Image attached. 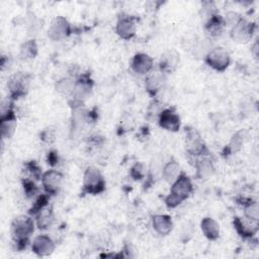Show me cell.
Instances as JSON below:
<instances>
[{
    "mask_svg": "<svg viewBox=\"0 0 259 259\" xmlns=\"http://www.w3.org/2000/svg\"><path fill=\"white\" fill-rule=\"evenodd\" d=\"M34 224L31 218L27 215L16 217L11 224L13 242L17 250H22L28 243L29 236L33 233Z\"/></svg>",
    "mask_w": 259,
    "mask_h": 259,
    "instance_id": "1",
    "label": "cell"
},
{
    "mask_svg": "<svg viewBox=\"0 0 259 259\" xmlns=\"http://www.w3.org/2000/svg\"><path fill=\"white\" fill-rule=\"evenodd\" d=\"M192 191V183L190 178L181 172L178 178L172 183L169 195L165 198L168 207H175L185 200Z\"/></svg>",
    "mask_w": 259,
    "mask_h": 259,
    "instance_id": "2",
    "label": "cell"
},
{
    "mask_svg": "<svg viewBox=\"0 0 259 259\" xmlns=\"http://www.w3.org/2000/svg\"><path fill=\"white\" fill-rule=\"evenodd\" d=\"M83 187L84 191L90 194H97L103 191L105 182L98 169L95 167H88L86 169L83 178Z\"/></svg>",
    "mask_w": 259,
    "mask_h": 259,
    "instance_id": "3",
    "label": "cell"
},
{
    "mask_svg": "<svg viewBox=\"0 0 259 259\" xmlns=\"http://www.w3.org/2000/svg\"><path fill=\"white\" fill-rule=\"evenodd\" d=\"M206 64L215 71H225L231 62L229 53L224 48H214L210 50L205 56Z\"/></svg>",
    "mask_w": 259,
    "mask_h": 259,
    "instance_id": "4",
    "label": "cell"
},
{
    "mask_svg": "<svg viewBox=\"0 0 259 259\" xmlns=\"http://www.w3.org/2000/svg\"><path fill=\"white\" fill-rule=\"evenodd\" d=\"M254 31V24L240 18V20L235 23L231 29V37L234 41L239 44H246L252 37Z\"/></svg>",
    "mask_w": 259,
    "mask_h": 259,
    "instance_id": "5",
    "label": "cell"
},
{
    "mask_svg": "<svg viewBox=\"0 0 259 259\" xmlns=\"http://www.w3.org/2000/svg\"><path fill=\"white\" fill-rule=\"evenodd\" d=\"M185 148L186 151L192 156L206 155V147L200 137V135L195 130H187L185 136Z\"/></svg>",
    "mask_w": 259,
    "mask_h": 259,
    "instance_id": "6",
    "label": "cell"
},
{
    "mask_svg": "<svg viewBox=\"0 0 259 259\" xmlns=\"http://www.w3.org/2000/svg\"><path fill=\"white\" fill-rule=\"evenodd\" d=\"M70 24L63 16H57L53 19L48 30V36L52 40H62L70 34Z\"/></svg>",
    "mask_w": 259,
    "mask_h": 259,
    "instance_id": "7",
    "label": "cell"
},
{
    "mask_svg": "<svg viewBox=\"0 0 259 259\" xmlns=\"http://www.w3.org/2000/svg\"><path fill=\"white\" fill-rule=\"evenodd\" d=\"M7 85L10 92V96L12 98H18L23 96L27 92L29 86V78L26 74L19 72L11 76Z\"/></svg>",
    "mask_w": 259,
    "mask_h": 259,
    "instance_id": "8",
    "label": "cell"
},
{
    "mask_svg": "<svg viewBox=\"0 0 259 259\" xmlns=\"http://www.w3.org/2000/svg\"><path fill=\"white\" fill-rule=\"evenodd\" d=\"M63 174L57 170H49L41 176L42 186L48 194L55 195L60 190Z\"/></svg>",
    "mask_w": 259,
    "mask_h": 259,
    "instance_id": "9",
    "label": "cell"
},
{
    "mask_svg": "<svg viewBox=\"0 0 259 259\" xmlns=\"http://www.w3.org/2000/svg\"><path fill=\"white\" fill-rule=\"evenodd\" d=\"M92 88V83L88 78H81L76 81L75 88L71 94L74 107L80 106L83 101L89 96Z\"/></svg>",
    "mask_w": 259,
    "mask_h": 259,
    "instance_id": "10",
    "label": "cell"
},
{
    "mask_svg": "<svg viewBox=\"0 0 259 259\" xmlns=\"http://www.w3.org/2000/svg\"><path fill=\"white\" fill-rule=\"evenodd\" d=\"M179 54L175 50H169L166 51L160 59L159 67H160V72L163 74H169L174 72L178 65H179Z\"/></svg>",
    "mask_w": 259,
    "mask_h": 259,
    "instance_id": "11",
    "label": "cell"
},
{
    "mask_svg": "<svg viewBox=\"0 0 259 259\" xmlns=\"http://www.w3.org/2000/svg\"><path fill=\"white\" fill-rule=\"evenodd\" d=\"M31 249L37 256H49L55 250V243L49 236L39 235L33 240Z\"/></svg>",
    "mask_w": 259,
    "mask_h": 259,
    "instance_id": "12",
    "label": "cell"
},
{
    "mask_svg": "<svg viewBox=\"0 0 259 259\" xmlns=\"http://www.w3.org/2000/svg\"><path fill=\"white\" fill-rule=\"evenodd\" d=\"M16 127V117L14 114V111L11 107L7 108L5 111H2L1 114V135L5 139L11 138V136L14 134Z\"/></svg>",
    "mask_w": 259,
    "mask_h": 259,
    "instance_id": "13",
    "label": "cell"
},
{
    "mask_svg": "<svg viewBox=\"0 0 259 259\" xmlns=\"http://www.w3.org/2000/svg\"><path fill=\"white\" fill-rule=\"evenodd\" d=\"M159 125L170 132H177L180 127V117L170 109H163L158 117Z\"/></svg>",
    "mask_w": 259,
    "mask_h": 259,
    "instance_id": "14",
    "label": "cell"
},
{
    "mask_svg": "<svg viewBox=\"0 0 259 259\" xmlns=\"http://www.w3.org/2000/svg\"><path fill=\"white\" fill-rule=\"evenodd\" d=\"M234 226L242 237H252L258 230V221H252L247 218L242 220L237 217L234 219Z\"/></svg>",
    "mask_w": 259,
    "mask_h": 259,
    "instance_id": "15",
    "label": "cell"
},
{
    "mask_svg": "<svg viewBox=\"0 0 259 259\" xmlns=\"http://www.w3.org/2000/svg\"><path fill=\"white\" fill-rule=\"evenodd\" d=\"M153 67L152 58L144 53L136 54L132 61V69L138 74H146L151 71Z\"/></svg>",
    "mask_w": 259,
    "mask_h": 259,
    "instance_id": "16",
    "label": "cell"
},
{
    "mask_svg": "<svg viewBox=\"0 0 259 259\" xmlns=\"http://www.w3.org/2000/svg\"><path fill=\"white\" fill-rule=\"evenodd\" d=\"M165 83V74L162 72H154L148 75L145 81L146 90L151 96H155L163 87Z\"/></svg>",
    "mask_w": 259,
    "mask_h": 259,
    "instance_id": "17",
    "label": "cell"
},
{
    "mask_svg": "<svg viewBox=\"0 0 259 259\" xmlns=\"http://www.w3.org/2000/svg\"><path fill=\"white\" fill-rule=\"evenodd\" d=\"M136 23L133 17H122L117 21L116 33L123 39L132 38L136 33Z\"/></svg>",
    "mask_w": 259,
    "mask_h": 259,
    "instance_id": "18",
    "label": "cell"
},
{
    "mask_svg": "<svg viewBox=\"0 0 259 259\" xmlns=\"http://www.w3.org/2000/svg\"><path fill=\"white\" fill-rule=\"evenodd\" d=\"M153 228L155 231L162 236L168 235L172 231V221L171 218L167 214H156L152 219Z\"/></svg>",
    "mask_w": 259,
    "mask_h": 259,
    "instance_id": "19",
    "label": "cell"
},
{
    "mask_svg": "<svg viewBox=\"0 0 259 259\" xmlns=\"http://www.w3.org/2000/svg\"><path fill=\"white\" fill-rule=\"evenodd\" d=\"M201 231L203 235L210 241H214L220 237L219 224L211 218H204L201 221Z\"/></svg>",
    "mask_w": 259,
    "mask_h": 259,
    "instance_id": "20",
    "label": "cell"
},
{
    "mask_svg": "<svg viewBox=\"0 0 259 259\" xmlns=\"http://www.w3.org/2000/svg\"><path fill=\"white\" fill-rule=\"evenodd\" d=\"M225 24V19L222 16L214 14L205 21V30L210 36H218L222 33Z\"/></svg>",
    "mask_w": 259,
    "mask_h": 259,
    "instance_id": "21",
    "label": "cell"
},
{
    "mask_svg": "<svg viewBox=\"0 0 259 259\" xmlns=\"http://www.w3.org/2000/svg\"><path fill=\"white\" fill-rule=\"evenodd\" d=\"M162 174L164 179L172 184L177 178L178 176L181 174V170H180V165L174 160L171 159L169 162H167L165 164V166L162 169Z\"/></svg>",
    "mask_w": 259,
    "mask_h": 259,
    "instance_id": "22",
    "label": "cell"
},
{
    "mask_svg": "<svg viewBox=\"0 0 259 259\" xmlns=\"http://www.w3.org/2000/svg\"><path fill=\"white\" fill-rule=\"evenodd\" d=\"M195 167H196V176L199 179H206L209 176H211L214 172L212 162L207 158H202L200 160H197Z\"/></svg>",
    "mask_w": 259,
    "mask_h": 259,
    "instance_id": "23",
    "label": "cell"
},
{
    "mask_svg": "<svg viewBox=\"0 0 259 259\" xmlns=\"http://www.w3.org/2000/svg\"><path fill=\"white\" fill-rule=\"evenodd\" d=\"M54 221V214L52 207L48 205L36 213V225L40 230L48 229Z\"/></svg>",
    "mask_w": 259,
    "mask_h": 259,
    "instance_id": "24",
    "label": "cell"
},
{
    "mask_svg": "<svg viewBox=\"0 0 259 259\" xmlns=\"http://www.w3.org/2000/svg\"><path fill=\"white\" fill-rule=\"evenodd\" d=\"M245 139H246V132L245 131L241 130V131L237 132L233 136V138L230 141L229 145L226 147V150L228 151V153L229 154H233V153L238 152L242 148Z\"/></svg>",
    "mask_w": 259,
    "mask_h": 259,
    "instance_id": "25",
    "label": "cell"
},
{
    "mask_svg": "<svg viewBox=\"0 0 259 259\" xmlns=\"http://www.w3.org/2000/svg\"><path fill=\"white\" fill-rule=\"evenodd\" d=\"M76 81L72 78H62L56 83V90L63 95H71L75 88Z\"/></svg>",
    "mask_w": 259,
    "mask_h": 259,
    "instance_id": "26",
    "label": "cell"
},
{
    "mask_svg": "<svg viewBox=\"0 0 259 259\" xmlns=\"http://www.w3.org/2000/svg\"><path fill=\"white\" fill-rule=\"evenodd\" d=\"M37 54V46L34 39L25 41L20 48V55L23 59H32Z\"/></svg>",
    "mask_w": 259,
    "mask_h": 259,
    "instance_id": "27",
    "label": "cell"
},
{
    "mask_svg": "<svg viewBox=\"0 0 259 259\" xmlns=\"http://www.w3.org/2000/svg\"><path fill=\"white\" fill-rule=\"evenodd\" d=\"M244 213H245V218L252 221H258V218H259L258 202L249 200L247 203H245Z\"/></svg>",
    "mask_w": 259,
    "mask_h": 259,
    "instance_id": "28",
    "label": "cell"
},
{
    "mask_svg": "<svg viewBox=\"0 0 259 259\" xmlns=\"http://www.w3.org/2000/svg\"><path fill=\"white\" fill-rule=\"evenodd\" d=\"M48 202H49V198L46 194H41L39 195L35 202H33L30 210H29V213L30 214H36L39 210H41L44 207H46L48 205Z\"/></svg>",
    "mask_w": 259,
    "mask_h": 259,
    "instance_id": "29",
    "label": "cell"
},
{
    "mask_svg": "<svg viewBox=\"0 0 259 259\" xmlns=\"http://www.w3.org/2000/svg\"><path fill=\"white\" fill-rule=\"evenodd\" d=\"M22 185L24 188V192L28 197L33 196L37 191V187L31 178H24L22 181Z\"/></svg>",
    "mask_w": 259,
    "mask_h": 259,
    "instance_id": "30",
    "label": "cell"
},
{
    "mask_svg": "<svg viewBox=\"0 0 259 259\" xmlns=\"http://www.w3.org/2000/svg\"><path fill=\"white\" fill-rule=\"evenodd\" d=\"M162 107H161V104L157 101V100H154L151 104H150V107H149V110H148V116L149 117H159L160 113L162 112Z\"/></svg>",
    "mask_w": 259,
    "mask_h": 259,
    "instance_id": "31",
    "label": "cell"
},
{
    "mask_svg": "<svg viewBox=\"0 0 259 259\" xmlns=\"http://www.w3.org/2000/svg\"><path fill=\"white\" fill-rule=\"evenodd\" d=\"M131 175L134 177V179H141L144 176L143 172V166L140 163H137L131 170Z\"/></svg>",
    "mask_w": 259,
    "mask_h": 259,
    "instance_id": "32",
    "label": "cell"
},
{
    "mask_svg": "<svg viewBox=\"0 0 259 259\" xmlns=\"http://www.w3.org/2000/svg\"><path fill=\"white\" fill-rule=\"evenodd\" d=\"M48 163L52 166L56 165L58 163V156L56 152H50L48 155Z\"/></svg>",
    "mask_w": 259,
    "mask_h": 259,
    "instance_id": "33",
    "label": "cell"
}]
</instances>
